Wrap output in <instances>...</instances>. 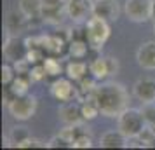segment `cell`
<instances>
[{
    "label": "cell",
    "mask_w": 155,
    "mask_h": 150,
    "mask_svg": "<svg viewBox=\"0 0 155 150\" xmlns=\"http://www.w3.org/2000/svg\"><path fill=\"white\" fill-rule=\"evenodd\" d=\"M66 16L77 25L87 23L94 16V2L92 0H68Z\"/></svg>",
    "instance_id": "5b68a950"
},
{
    "label": "cell",
    "mask_w": 155,
    "mask_h": 150,
    "mask_svg": "<svg viewBox=\"0 0 155 150\" xmlns=\"http://www.w3.org/2000/svg\"><path fill=\"white\" fill-rule=\"evenodd\" d=\"M63 2H68V0H63Z\"/></svg>",
    "instance_id": "e575fe53"
},
{
    "label": "cell",
    "mask_w": 155,
    "mask_h": 150,
    "mask_svg": "<svg viewBox=\"0 0 155 150\" xmlns=\"http://www.w3.org/2000/svg\"><path fill=\"white\" fill-rule=\"evenodd\" d=\"M58 115L59 121L66 126H82V122L85 121L82 115V103H77L75 100L64 101L58 110Z\"/></svg>",
    "instance_id": "ba28073f"
},
{
    "label": "cell",
    "mask_w": 155,
    "mask_h": 150,
    "mask_svg": "<svg viewBox=\"0 0 155 150\" xmlns=\"http://www.w3.org/2000/svg\"><path fill=\"white\" fill-rule=\"evenodd\" d=\"M141 112H143V115H145V119H147L148 124H155V101H152V103H143Z\"/></svg>",
    "instance_id": "f1b7e54d"
},
{
    "label": "cell",
    "mask_w": 155,
    "mask_h": 150,
    "mask_svg": "<svg viewBox=\"0 0 155 150\" xmlns=\"http://www.w3.org/2000/svg\"><path fill=\"white\" fill-rule=\"evenodd\" d=\"M89 147H92L91 136L87 135L85 131H82V133L75 138V142H73V148H89Z\"/></svg>",
    "instance_id": "4316f807"
},
{
    "label": "cell",
    "mask_w": 155,
    "mask_h": 150,
    "mask_svg": "<svg viewBox=\"0 0 155 150\" xmlns=\"http://www.w3.org/2000/svg\"><path fill=\"white\" fill-rule=\"evenodd\" d=\"M94 98L98 101L99 112L103 117L115 119L129 107V94L126 87L119 82H106L96 87Z\"/></svg>",
    "instance_id": "6da1fadb"
},
{
    "label": "cell",
    "mask_w": 155,
    "mask_h": 150,
    "mask_svg": "<svg viewBox=\"0 0 155 150\" xmlns=\"http://www.w3.org/2000/svg\"><path fill=\"white\" fill-rule=\"evenodd\" d=\"M44 68H45V72H47V75H51V77H58L59 73H61V61L59 59H56V58H44Z\"/></svg>",
    "instance_id": "d4e9b609"
},
{
    "label": "cell",
    "mask_w": 155,
    "mask_h": 150,
    "mask_svg": "<svg viewBox=\"0 0 155 150\" xmlns=\"http://www.w3.org/2000/svg\"><path fill=\"white\" fill-rule=\"evenodd\" d=\"M9 147H21V143H25L28 138H31L30 135V129L26 126H14L9 133Z\"/></svg>",
    "instance_id": "ac0fdd59"
},
{
    "label": "cell",
    "mask_w": 155,
    "mask_h": 150,
    "mask_svg": "<svg viewBox=\"0 0 155 150\" xmlns=\"http://www.w3.org/2000/svg\"><path fill=\"white\" fill-rule=\"evenodd\" d=\"M42 9L44 0H19V11L28 21L42 19Z\"/></svg>",
    "instance_id": "e0dca14e"
},
{
    "label": "cell",
    "mask_w": 155,
    "mask_h": 150,
    "mask_svg": "<svg viewBox=\"0 0 155 150\" xmlns=\"http://www.w3.org/2000/svg\"><path fill=\"white\" fill-rule=\"evenodd\" d=\"M70 147H71V143H68L63 136H59V135L51 138L47 142V148H70Z\"/></svg>",
    "instance_id": "1f68e13d"
},
{
    "label": "cell",
    "mask_w": 155,
    "mask_h": 150,
    "mask_svg": "<svg viewBox=\"0 0 155 150\" xmlns=\"http://www.w3.org/2000/svg\"><path fill=\"white\" fill-rule=\"evenodd\" d=\"M45 75H47V72H45V68H44V65H33L31 66V70H30L28 77L31 82H40V80L45 79Z\"/></svg>",
    "instance_id": "484cf974"
},
{
    "label": "cell",
    "mask_w": 155,
    "mask_h": 150,
    "mask_svg": "<svg viewBox=\"0 0 155 150\" xmlns=\"http://www.w3.org/2000/svg\"><path fill=\"white\" fill-rule=\"evenodd\" d=\"M14 66H11V65H4L2 66V84L4 86H11V82L14 80Z\"/></svg>",
    "instance_id": "4dcf8cb0"
},
{
    "label": "cell",
    "mask_w": 155,
    "mask_h": 150,
    "mask_svg": "<svg viewBox=\"0 0 155 150\" xmlns=\"http://www.w3.org/2000/svg\"><path fill=\"white\" fill-rule=\"evenodd\" d=\"M78 94V89L73 86L71 79H58L51 84V96L58 101H71L75 100Z\"/></svg>",
    "instance_id": "30bf717a"
},
{
    "label": "cell",
    "mask_w": 155,
    "mask_h": 150,
    "mask_svg": "<svg viewBox=\"0 0 155 150\" xmlns=\"http://www.w3.org/2000/svg\"><path fill=\"white\" fill-rule=\"evenodd\" d=\"M4 56L7 61L11 63H14L18 59H21V58H26V52H28V47H26V44L25 40H19V37H9L5 38V42H4Z\"/></svg>",
    "instance_id": "8fae6325"
},
{
    "label": "cell",
    "mask_w": 155,
    "mask_h": 150,
    "mask_svg": "<svg viewBox=\"0 0 155 150\" xmlns=\"http://www.w3.org/2000/svg\"><path fill=\"white\" fill-rule=\"evenodd\" d=\"M147 124L148 122H147V119H145L143 112H141V108H129L127 107L126 110L117 117V129H120L129 140L138 138Z\"/></svg>",
    "instance_id": "7a4b0ae2"
},
{
    "label": "cell",
    "mask_w": 155,
    "mask_h": 150,
    "mask_svg": "<svg viewBox=\"0 0 155 150\" xmlns=\"http://www.w3.org/2000/svg\"><path fill=\"white\" fill-rule=\"evenodd\" d=\"M136 140H138L143 147H152V145L155 143V128H153V124H147Z\"/></svg>",
    "instance_id": "cb8c5ba5"
},
{
    "label": "cell",
    "mask_w": 155,
    "mask_h": 150,
    "mask_svg": "<svg viewBox=\"0 0 155 150\" xmlns=\"http://www.w3.org/2000/svg\"><path fill=\"white\" fill-rule=\"evenodd\" d=\"M87 45L89 42L87 40H82V38H73L68 45V52H70L71 58L75 59H82V58L87 54Z\"/></svg>",
    "instance_id": "7402d4cb"
},
{
    "label": "cell",
    "mask_w": 155,
    "mask_h": 150,
    "mask_svg": "<svg viewBox=\"0 0 155 150\" xmlns=\"http://www.w3.org/2000/svg\"><path fill=\"white\" fill-rule=\"evenodd\" d=\"M129 145V138H127L120 129H113V131H106L99 140V147L101 148H126Z\"/></svg>",
    "instance_id": "9a60e30c"
},
{
    "label": "cell",
    "mask_w": 155,
    "mask_h": 150,
    "mask_svg": "<svg viewBox=\"0 0 155 150\" xmlns=\"http://www.w3.org/2000/svg\"><path fill=\"white\" fill-rule=\"evenodd\" d=\"M153 0H126V16L134 23H145L152 19Z\"/></svg>",
    "instance_id": "8992f818"
},
{
    "label": "cell",
    "mask_w": 155,
    "mask_h": 150,
    "mask_svg": "<svg viewBox=\"0 0 155 150\" xmlns=\"http://www.w3.org/2000/svg\"><path fill=\"white\" fill-rule=\"evenodd\" d=\"M64 14H66V2H63V0H44L42 21L49 23V25H61Z\"/></svg>",
    "instance_id": "9c48e42d"
},
{
    "label": "cell",
    "mask_w": 155,
    "mask_h": 150,
    "mask_svg": "<svg viewBox=\"0 0 155 150\" xmlns=\"http://www.w3.org/2000/svg\"><path fill=\"white\" fill-rule=\"evenodd\" d=\"M136 61L145 70H155V40H148L138 47Z\"/></svg>",
    "instance_id": "5bb4252c"
},
{
    "label": "cell",
    "mask_w": 155,
    "mask_h": 150,
    "mask_svg": "<svg viewBox=\"0 0 155 150\" xmlns=\"http://www.w3.org/2000/svg\"><path fill=\"white\" fill-rule=\"evenodd\" d=\"M153 33H155V21H153Z\"/></svg>",
    "instance_id": "836d02e7"
},
{
    "label": "cell",
    "mask_w": 155,
    "mask_h": 150,
    "mask_svg": "<svg viewBox=\"0 0 155 150\" xmlns=\"http://www.w3.org/2000/svg\"><path fill=\"white\" fill-rule=\"evenodd\" d=\"M108 38H110V23L103 18L92 16L85 23V40L94 51H99L103 49Z\"/></svg>",
    "instance_id": "3957f363"
},
{
    "label": "cell",
    "mask_w": 155,
    "mask_h": 150,
    "mask_svg": "<svg viewBox=\"0 0 155 150\" xmlns=\"http://www.w3.org/2000/svg\"><path fill=\"white\" fill-rule=\"evenodd\" d=\"M26 18L23 16V12H16V11H11L7 14V19H5V32H7L9 37H19L21 32L26 30Z\"/></svg>",
    "instance_id": "2e32d148"
},
{
    "label": "cell",
    "mask_w": 155,
    "mask_h": 150,
    "mask_svg": "<svg viewBox=\"0 0 155 150\" xmlns=\"http://www.w3.org/2000/svg\"><path fill=\"white\" fill-rule=\"evenodd\" d=\"M120 14V7L117 0H94V16L103 18L108 23L117 21Z\"/></svg>",
    "instance_id": "7c38bea8"
},
{
    "label": "cell",
    "mask_w": 155,
    "mask_h": 150,
    "mask_svg": "<svg viewBox=\"0 0 155 150\" xmlns=\"http://www.w3.org/2000/svg\"><path fill=\"white\" fill-rule=\"evenodd\" d=\"M153 128H155V124H153Z\"/></svg>",
    "instance_id": "d590c367"
},
{
    "label": "cell",
    "mask_w": 155,
    "mask_h": 150,
    "mask_svg": "<svg viewBox=\"0 0 155 150\" xmlns=\"http://www.w3.org/2000/svg\"><path fill=\"white\" fill-rule=\"evenodd\" d=\"M152 19L155 21V0H153V4H152Z\"/></svg>",
    "instance_id": "d6a6232c"
},
{
    "label": "cell",
    "mask_w": 155,
    "mask_h": 150,
    "mask_svg": "<svg viewBox=\"0 0 155 150\" xmlns=\"http://www.w3.org/2000/svg\"><path fill=\"white\" fill-rule=\"evenodd\" d=\"M30 79V77H28ZM25 79L23 75H18V77H14V80L11 82V93H12V96H21V94H26L28 93V86H30V80Z\"/></svg>",
    "instance_id": "603a6c76"
},
{
    "label": "cell",
    "mask_w": 155,
    "mask_h": 150,
    "mask_svg": "<svg viewBox=\"0 0 155 150\" xmlns=\"http://www.w3.org/2000/svg\"><path fill=\"white\" fill-rule=\"evenodd\" d=\"M26 59L31 65H37V63H40V61H44V49L42 47H31V49H28Z\"/></svg>",
    "instance_id": "83f0119b"
},
{
    "label": "cell",
    "mask_w": 155,
    "mask_h": 150,
    "mask_svg": "<svg viewBox=\"0 0 155 150\" xmlns=\"http://www.w3.org/2000/svg\"><path fill=\"white\" fill-rule=\"evenodd\" d=\"M117 72H119V61L112 56L96 58L89 65V73L96 80H103L106 77H110V75H115Z\"/></svg>",
    "instance_id": "52a82bcc"
},
{
    "label": "cell",
    "mask_w": 155,
    "mask_h": 150,
    "mask_svg": "<svg viewBox=\"0 0 155 150\" xmlns=\"http://www.w3.org/2000/svg\"><path fill=\"white\" fill-rule=\"evenodd\" d=\"M30 61L26 59V58H21V59H18V61H14L12 63V66H14V70L18 75H25V73H30V70H31V66H30Z\"/></svg>",
    "instance_id": "f546056e"
},
{
    "label": "cell",
    "mask_w": 155,
    "mask_h": 150,
    "mask_svg": "<svg viewBox=\"0 0 155 150\" xmlns=\"http://www.w3.org/2000/svg\"><path fill=\"white\" fill-rule=\"evenodd\" d=\"M42 47L52 54H61V51L64 47V38H61L59 35H44Z\"/></svg>",
    "instance_id": "44dd1931"
},
{
    "label": "cell",
    "mask_w": 155,
    "mask_h": 150,
    "mask_svg": "<svg viewBox=\"0 0 155 150\" xmlns=\"http://www.w3.org/2000/svg\"><path fill=\"white\" fill-rule=\"evenodd\" d=\"M82 115H84L85 121H92V119H96L98 115H101L99 107H98V101H96V98H94V94L89 96L87 100L82 101Z\"/></svg>",
    "instance_id": "ffe728a7"
},
{
    "label": "cell",
    "mask_w": 155,
    "mask_h": 150,
    "mask_svg": "<svg viewBox=\"0 0 155 150\" xmlns=\"http://www.w3.org/2000/svg\"><path fill=\"white\" fill-rule=\"evenodd\" d=\"M87 70H89V66L84 61H70L66 65V77L71 79L73 82H78L87 75Z\"/></svg>",
    "instance_id": "d6986e66"
},
{
    "label": "cell",
    "mask_w": 155,
    "mask_h": 150,
    "mask_svg": "<svg viewBox=\"0 0 155 150\" xmlns=\"http://www.w3.org/2000/svg\"><path fill=\"white\" fill-rule=\"evenodd\" d=\"M37 98L33 94H21V96H14L11 103L7 105L9 114L14 117L16 121H28L31 119L37 112Z\"/></svg>",
    "instance_id": "277c9868"
},
{
    "label": "cell",
    "mask_w": 155,
    "mask_h": 150,
    "mask_svg": "<svg viewBox=\"0 0 155 150\" xmlns=\"http://www.w3.org/2000/svg\"><path fill=\"white\" fill-rule=\"evenodd\" d=\"M133 94L141 103L155 101V79H140L133 86Z\"/></svg>",
    "instance_id": "4fadbf2b"
}]
</instances>
